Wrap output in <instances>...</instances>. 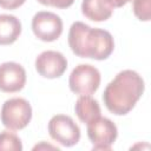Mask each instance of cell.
<instances>
[{
  "label": "cell",
  "mask_w": 151,
  "mask_h": 151,
  "mask_svg": "<svg viewBox=\"0 0 151 151\" xmlns=\"http://www.w3.org/2000/svg\"><path fill=\"white\" fill-rule=\"evenodd\" d=\"M144 87V80L136 71L124 70L105 87L103 93L104 104L111 113L124 116L129 113L140 99Z\"/></svg>",
  "instance_id": "1"
},
{
  "label": "cell",
  "mask_w": 151,
  "mask_h": 151,
  "mask_svg": "<svg viewBox=\"0 0 151 151\" xmlns=\"http://www.w3.org/2000/svg\"><path fill=\"white\" fill-rule=\"evenodd\" d=\"M67 39L72 52L80 58L104 60L111 55L114 48V41L110 32L92 28L81 21L72 24Z\"/></svg>",
  "instance_id": "2"
},
{
  "label": "cell",
  "mask_w": 151,
  "mask_h": 151,
  "mask_svg": "<svg viewBox=\"0 0 151 151\" xmlns=\"http://www.w3.org/2000/svg\"><path fill=\"white\" fill-rule=\"evenodd\" d=\"M32 119L31 104L24 98H11L1 107V122L5 127L12 131L21 130Z\"/></svg>",
  "instance_id": "3"
},
{
  "label": "cell",
  "mask_w": 151,
  "mask_h": 151,
  "mask_svg": "<svg viewBox=\"0 0 151 151\" xmlns=\"http://www.w3.org/2000/svg\"><path fill=\"white\" fill-rule=\"evenodd\" d=\"M68 85L73 93L91 96L100 85V73L98 68L88 64H80L73 68L68 78Z\"/></svg>",
  "instance_id": "4"
},
{
  "label": "cell",
  "mask_w": 151,
  "mask_h": 151,
  "mask_svg": "<svg viewBox=\"0 0 151 151\" xmlns=\"http://www.w3.org/2000/svg\"><path fill=\"white\" fill-rule=\"evenodd\" d=\"M87 136L93 144V150H110L117 139L118 130L112 120L99 116L87 123Z\"/></svg>",
  "instance_id": "5"
},
{
  "label": "cell",
  "mask_w": 151,
  "mask_h": 151,
  "mask_svg": "<svg viewBox=\"0 0 151 151\" xmlns=\"http://www.w3.org/2000/svg\"><path fill=\"white\" fill-rule=\"evenodd\" d=\"M51 138L64 146H73L80 139V129L74 120L65 114H57L48 122Z\"/></svg>",
  "instance_id": "6"
},
{
  "label": "cell",
  "mask_w": 151,
  "mask_h": 151,
  "mask_svg": "<svg viewBox=\"0 0 151 151\" xmlns=\"http://www.w3.org/2000/svg\"><path fill=\"white\" fill-rule=\"evenodd\" d=\"M32 29L34 35L42 41H54L63 33V20L59 15L41 11L34 14L32 19Z\"/></svg>",
  "instance_id": "7"
},
{
  "label": "cell",
  "mask_w": 151,
  "mask_h": 151,
  "mask_svg": "<svg viewBox=\"0 0 151 151\" xmlns=\"http://www.w3.org/2000/svg\"><path fill=\"white\" fill-rule=\"evenodd\" d=\"M67 68V60L60 52L45 51L35 59V70L44 78L54 79L64 74Z\"/></svg>",
  "instance_id": "8"
},
{
  "label": "cell",
  "mask_w": 151,
  "mask_h": 151,
  "mask_svg": "<svg viewBox=\"0 0 151 151\" xmlns=\"http://www.w3.org/2000/svg\"><path fill=\"white\" fill-rule=\"evenodd\" d=\"M26 84L25 68L14 61H7L0 65V91L6 93L19 92Z\"/></svg>",
  "instance_id": "9"
},
{
  "label": "cell",
  "mask_w": 151,
  "mask_h": 151,
  "mask_svg": "<svg viewBox=\"0 0 151 151\" xmlns=\"http://www.w3.org/2000/svg\"><path fill=\"white\" fill-rule=\"evenodd\" d=\"M81 12L92 21H105L112 15L113 7L106 0H83Z\"/></svg>",
  "instance_id": "10"
},
{
  "label": "cell",
  "mask_w": 151,
  "mask_h": 151,
  "mask_svg": "<svg viewBox=\"0 0 151 151\" xmlns=\"http://www.w3.org/2000/svg\"><path fill=\"white\" fill-rule=\"evenodd\" d=\"M21 33L20 20L9 14H0V45L13 44Z\"/></svg>",
  "instance_id": "11"
},
{
  "label": "cell",
  "mask_w": 151,
  "mask_h": 151,
  "mask_svg": "<svg viewBox=\"0 0 151 151\" xmlns=\"http://www.w3.org/2000/svg\"><path fill=\"white\" fill-rule=\"evenodd\" d=\"M74 111L79 120L85 124L100 116V106L91 96H80L76 101Z\"/></svg>",
  "instance_id": "12"
},
{
  "label": "cell",
  "mask_w": 151,
  "mask_h": 151,
  "mask_svg": "<svg viewBox=\"0 0 151 151\" xmlns=\"http://www.w3.org/2000/svg\"><path fill=\"white\" fill-rule=\"evenodd\" d=\"M21 151L22 144L20 138L9 131H2L0 133V151Z\"/></svg>",
  "instance_id": "13"
},
{
  "label": "cell",
  "mask_w": 151,
  "mask_h": 151,
  "mask_svg": "<svg viewBox=\"0 0 151 151\" xmlns=\"http://www.w3.org/2000/svg\"><path fill=\"white\" fill-rule=\"evenodd\" d=\"M132 2L134 15L142 21H149L151 13V0H132Z\"/></svg>",
  "instance_id": "14"
},
{
  "label": "cell",
  "mask_w": 151,
  "mask_h": 151,
  "mask_svg": "<svg viewBox=\"0 0 151 151\" xmlns=\"http://www.w3.org/2000/svg\"><path fill=\"white\" fill-rule=\"evenodd\" d=\"M38 2L45 6H52L57 8H67L74 2V0H38Z\"/></svg>",
  "instance_id": "15"
},
{
  "label": "cell",
  "mask_w": 151,
  "mask_h": 151,
  "mask_svg": "<svg viewBox=\"0 0 151 151\" xmlns=\"http://www.w3.org/2000/svg\"><path fill=\"white\" fill-rule=\"evenodd\" d=\"M26 0H0V7L5 9H15L20 7Z\"/></svg>",
  "instance_id": "16"
},
{
  "label": "cell",
  "mask_w": 151,
  "mask_h": 151,
  "mask_svg": "<svg viewBox=\"0 0 151 151\" xmlns=\"http://www.w3.org/2000/svg\"><path fill=\"white\" fill-rule=\"evenodd\" d=\"M107 1V4L111 6V7H113V8H116V7H123L124 5H126L129 1H131V0H106Z\"/></svg>",
  "instance_id": "17"
},
{
  "label": "cell",
  "mask_w": 151,
  "mask_h": 151,
  "mask_svg": "<svg viewBox=\"0 0 151 151\" xmlns=\"http://www.w3.org/2000/svg\"><path fill=\"white\" fill-rule=\"evenodd\" d=\"M131 1H132V0H131Z\"/></svg>",
  "instance_id": "18"
}]
</instances>
